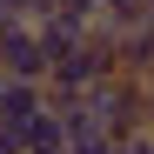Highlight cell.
<instances>
[{
	"label": "cell",
	"mask_w": 154,
	"mask_h": 154,
	"mask_svg": "<svg viewBox=\"0 0 154 154\" xmlns=\"http://www.w3.org/2000/svg\"><path fill=\"white\" fill-rule=\"evenodd\" d=\"M0 81H34V87H47L54 81V60H47V40H40V27H0Z\"/></svg>",
	"instance_id": "obj_1"
},
{
	"label": "cell",
	"mask_w": 154,
	"mask_h": 154,
	"mask_svg": "<svg viewBox=\"0 0 154 154\" xmlns=\"http://www.w3.org/2000/svg\"><path fill=\"white\" fill-rule=\"evenodd\" d=\"M47 107H54V94H47V87H34V81H0V127H7L14 141L27 134Z\"/></svg>",
	"instance_id": "obj_2"
},
{
	"label": "cell",
	"mask_w": 154,
	"mask_h": 154,
	"mask_svg": "<svg viewBox=\"0 0 154 154\" xmlns=\"http://www.w3.org/2000/svg\"><path fill=\"white\" fill-rule=\"evenodd\" d=\"M114 67L127 74V81H154V27H141V34H127V40H114Z\"/></svg>",
	"instance_id": "obj_3"
},
{
	"label": "cell",
	"mask_w": 154,
	"mask_h": 154,
	"mask_svg": "<svg viewBox=\"0 0 154 154\" xmlns=\"http://www.w3.org/2000/svg\"><path fill=\"white\" fill-rule=\"evenodd\" d=\"M141 27H154L147 0H107V14H100V34H107V40H127V34H141Z\"/></svg>",
	"instance_id": "obj_4"
},
{
	"label": "cell",
	"mask_w": 154,
	"mask_h": 154,
	"mask_svg": "<svg viewBox=\"0 0 154 154\" xmlns=\"http://www.w3.org/2000/svg\"><path fill=\"white\" fill-rule=\"evenodd\" d=\"M127 154H154V127H141V134L127 141Z\"/></svg>",
	"instance_id": "obj_5"
},
{
	"label": "cell",
	"mask_w": 154,
	"mask_h": 154,
	"mask_svg": "<svg viewBox=\"0 0 154 154\" xmlns=\"http://www.w3.org/2000/svg\"><path fill=\"white\" fill-rule=\"evenodd\" d=\"M0 27H14V0H0Z\"/></svg>",
	"instance_id": "obj_6"
},
{
	"label": "cell",
	"mask_w": 154,
	"mask_h": 154,
	"mask_svg": "<svg viewBox=\"0 0 154 154\" xmlns=\"http://www.w3.org/2000/svg\"><path fill=\"white\" fill-rule=\"evenodd\" d=\"M147 127H154V81H147Z\"/></svg>",
	"instance_id": "obj_7"
}]
</instances>
